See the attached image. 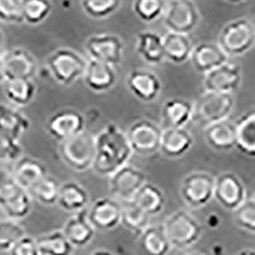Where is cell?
I'll return each mask as SVG.
<instances>
[{
	"instance_id": "obj_1",
	"label": "cell",
	"mask_w": 255,
	"mask_h": 255,
	"mask_svg": "<svg viewBox=\"0 0 255 255\" xmlns=\"http://www.w3.org/2000/svg\"><path fill=\"white\" fill-rule=\"evenodd\" d=\"M96 156L93 171L100 176L110 177L127 166L133 156L127 131L115 123H109L95 134Z\"/></svg>"
},
{
	"instance_id": "obj_2",
	"label": "cell",
	"mask_w": 255,
	"mask_h": 255,
	"mask_svg": "<svg viewBox=\"0 0 255 255\" xmlns=\"http://www.w3.org/2000/svg\"><path fill=\"white\" fill-rule=\"evenodd\" d=\"M168 243L174 249L186 250L199 243L203 235V225L186 209H177L168 215L162 223Z\"/></svg>"
},
{
	"instance_id": "obj_3",
	"label": "cell",
	"mask_w": 255,
	"mask_h": 255,
	"mask_svg": "<svg viewBox=\"0 0 255 255\" xmlns=\"http://www.w3.org/2000/svg\"><path fill=\"white\" fill-rule=\"evenodd\" d=\"M88 59L69 47L54 50L45 60L50 76L61 86H72L78 79H83Z\"/></svg>"
},
{
	"instance_id": "obj_4",
	"label": "cell",
	"mask_w": 255,
	"mask_h": 255,
	"mask_svg": "<svg viewBox=\"0 0 255 255\" xmlns=\"http://www.w3.org/2000/svg\"><path fill=\"white\" fill-rule=\"evenodd\" d=\"M217 44L229 58L245 55L255 45V24L248 18L230 20L220 31Z\"/></svg>"
},
{
	"instance_id": "obj_5",
	"label": "cell",
	"mask_w": 255,
	"mask_h": 255,
	"mask_svg": "<svg viewBox=\"0 0 255 255\" xmlns=\"http://www.w3.org/2000/svg\"><path fill=\"white\" fill-rule=\"evenodd\" d=\"M59 157L69 168L84 172L93 167L96 156L95 134L88 130L59 143Z\"/></svg>"
},
{
	"instance_id": "obj_6",
	"label": "cell",
	"mask_w": 255,
	"mask_h": 255,
	"mask_svg": "<svg viewBox=\"0 0 255 255\" xmlns=\"http://www.w3.org/2000/svg\"><path fill=\"white\" fill-rule=\"evenodd\" d=\"M200 10L191 0H168L166 1L162 23L167 32L189 36L199 27Z\"/></svg>"
},
{
	"instance_id": "obj_7",
	"label": "cell",
	"mask_w": 255,
	"mask_h": 255,
	"mask_svg": "<svg viewBox=\"0 0 255 255\" xmlns=\"http://www.w3.org/2000/svg\"><path fill=\"white\" fill-rule=\"evenodd\" d=\"M235 109V97L232 95L203 92L194 101V119L198 125L206 127L230 119Z\"/></svg>"
},
{
	"instance_id": "obj_8",
	"label": "cell",
	"mask_w": 255,
	"mask_h": 255,
	"mask_svg": "<svg viewBox=\"0 0 255 255\" xmlns=\"http://www.w3.org/2000/svg\"><path fill=\"white\" fill-rule=\"evenodd\" d=\"M163 128L151 119H138L128 128L127 136L133 154L142 157L158 153Z\"/></svg>"
},
{
	"instance_id": "obj_9",
	"label": "cell",
	"mask_w": 255,
	"mask_h": 255,
	"mask_svg": "<svg viewBox=\"0 0 255 255\" xmlns=\"http://www.w3.org/2000/svg\"><path fill=\"white\" fill-rule=\"evenodd\" d=\"M216 176L207 171H193L186 175L180 185V197L191 209H200L215 197Z\"/></svg>"
},
{
	"instance_id": "obj_10",
	"label": "cell",
	"mask_w": 255,
	"mask_h": 255,
	"mask_svg": "<svg viewBox=\"0 0 255 255\" xmlns=\"http://www.w3.org/2000/svg\"><path fill=\"white\" fill-rule=\"evenodd\" d=\"M84 50L88 59L118 67L124 58V44L120 36L111 33L92 35L84 42Z\"/></svg>"
},
{
	"instance_id": "obj_11",
	"label": "cell",
	"mask_w": 255,
	"mask_h": 255,
	"mask_svg": "<svg viewBox=\"0 0 255 255\" xmlns=\"http://www.w3.org/2000/svg\"><path fill=\"white\" fill-rule=\"evenodd\" d=\"M145 183H147L145 172L128 163L109 177V191L111 198L119 200L120 203L131 202Z\"/></svg>"
},
{
	"instance_id": "obj_12",
	"label": "cell",
	"mask_w": 255,
	"mask_h": 255,
	"mask_svg": "<svg viewBox=\"0 0 255 255\" xmlns=\"http://www.w3.org/2000/svg\"><path fill=\"white\" fill-rule=\"evenodd\" d=\"M213 199L226 211L235 212L248 199L247 188L240 176L232 171L221 172L216 176Z\"/></svg>"
},
{
	"instance_id": "obj_13",
	"label": "cell",
	"mask_w": 255,
	"mask_h": 255,
	"mask_svg": "<svg viewBox=\"0 0 255 255\" xmlns=\"http://www.w3.org/2000/svg\"><path fill=\"white\" fill-rule=\"evenodd\" d=\"M243 82L241 65L234 61H227L217 69L212 70L203 77L204 92L232 95L240 88Z\"/></svg>"
},
{
	"instance_id": "obj_14",
	"label": "cell",
	"mask_w": 255,
	"mask_h": 255,
	"mask_svg": "<svg viewBox=\"0 0 255 255\" xmlns=\"http://www.w3.org/2000/svg\"><path fill=\"white\" fill-rule=\"evenodd\" d=\"M46 130L51 138L61 143L86 130V118L74 109L59 110L49 118Z\"/></svg>"
},
{
	"instance_id": "obj_15",
	"label": "cell",
	"mask_w": 255,
	"mask_h": 255,
	"mask_svg": "<svg viewBox=\"0 0 255 255\" xmlns=\"http://www.w3.org/2000/svg\"><path fill=\"white\" fill-rule=\"evenodd\" d=\"M87 217L96 231H111L122 225V203L111 197L99 198L87 208Z\"/></svg>"
},
{
	"instance_id": "obj_16",
	"label": "cell",
	"mask_w": 255,
	"mask_h": 255,
	"mask_svg": "<svg viewBox=\"0 0 255 255\" xmlns=\"http://www.w3.org/2000/svg\"><path fill=\"white\" fill-rule=\"evenodd\" d=\"M127 87L136 100L152 104L161 95L162 82L152 70L133 69L127 77Z\"/></svg>"
},
{
	"instance_id": "obj_17",
	"label": "cell",
	"mask_w": 255,
	"mask_h": 255,
	"mask_svg": "<svg viewBox=\"0 0 255 255\" xmlns=\"http://www.w3.org/2000/svg\"><path fill=\"white\" fill-rule=\"evenodd\" d=\"M8 79H35L38 73L37 59L23 47H13L3 54Z\"/></svg>"
},
{
	"instance_id": "obj_18",
	"label": "cell",
	"mask_w": 255,
	"mask_h": 255,
	"mask_svg": "<svg viewBox=\"0 0 255 255\" xmlns=\"http://www.w3.org/2000/svg\"><path fill=\"white\" fill-rule=\"evenodd\" d=\"M33 208V199L28 190L19 185L0 194V215L4 218L22 221L28 217Z\"/></svg>"
},
{
	"instance_id": "obj_19",
	"label": "cell",
	"mask_w": 255,
	"mask_h": 255,
	"mask_svg": "<svg viewBox=\"0 0 255 255\" xmlns=\"http://www.w3.org/2000/svg\"><path fill=\"white\" fill-rule=\"evenodd\" d=\"M230 60L229 56L222 51L217 42H200L193 47L190 55V64L199 74H208L212 70L226 64Z\"/></svg>"
},
{
	"instance_id": "obj_20",
	"label": "cell",
	"mask_w": 255,
	"mask_h": 255,
	"mask_svg": "<svg viewBox=\"0 0 255 255\" xmlns=\"http://www.w3.org/2000/svg\"><path fill=\"white\" fill-rule=\"evenodd\" d=\"M83 81L86 87L95 93H106L115 87L118 72L115 67L88 59Z\"/></svg>"
},
{
	"instance_id": "obj_21",
	"label": "cell",
	"mask_w": 255,
	"mask_h": 255,
	"mask_svg": "<svg viewBox=\"0 0 255 255\" xmlns=\"http://www.w3.org/2000/svg\"><path fill=\"white\" fill-rule=\"evenodd\" d=\"M61 231L74 249L86 248L96 236V230L88 221L87 209L70 216L64 223Z\"/></svg>"
},
{
	"instance_id": "obj_22",
	"label": "cell",
	"mask_w": 255,
	"mask_h": 255,
	"mask_svg": "<svg viewBox=\"0 0 255 255\" xmlns=\"http://www.w3.org/2000/svg\"><path fill=\"white\" fill-rule=\"evenodd\" d=\"M203 134L207 144L215 151L230 152L236 148V123L232 120H222L208 125L203 129Z\"/></svg>"
},
{
	"instance_id": "obj_23",
	"label": "cell",
	"mask_w": 255,
	"mask_h": 255,
	"mask_svg": "<svg viewBox=\"0 0 255 255\" xmlns=\"http://www.w3.org/2000/svg\"><path fill=\"white\" fill-rule=\"evenodd\" d=\"M194 145V136L186 128H163L159 153L167 158L176 159L185 156Z\"/></svg>"
},
{
	"instance_id": "obj_24",
	"label": "cell",
	"mask_w": 255,
	"mask_h": 255,
	"mask_svg": "<svg viewBox=\"0 0 255 255\" xmlns=\"http://www.w3.org/2000/svg\"><path fill=\"white\" fill-rule=\"evenodd\" d=\"M161 118L165 128H186L194 119V101L179 97L166 100L161 109Z\"/></svg>"
},
{
	"instance_id": "obj_25",
	"label": "cell",
	"mask_w": 255,
	"mask_h": 255,
	"mask_svg": "<svg viewBox=\"0 0 255 255\" xmlns=\"http://www.w3.org/2000/svg\"><path fill=\"white\" fill-rule=\"evenodd\" d=\"M90 204V193L81 183L69 180L60 185L58 204L63 211L68 213H78L88 208Z\"/></svg>"
},
{
	"instance_id": "obj_26",
	"label": "cell",
	"mask_w": 255,
	"mask_h": 255,
	"mask_svg": "<svg viewBox=\"0 0 255 255\" xmlns=\"http://www.w3.org/2000/svg\"><path fill=\"white\" fill-rule=\"evenodd\" d=\"M135 52L148 65H161L165 60L162 35L154 31L139 32L135 36Z\"/></svg>"
},
{
	"instance_id": "obj_27",
	"label": "cell",
	"mask_w": 255,
	"mask_h": 255,
	"mask_svg": "<svg viewBox=\"0 0 255 255\" xmlns=\"http://www.w3.org/2000/svg\"><path fill=\"white\" fill-rule=\"evenodd\" d=\"M12 171L17 184L24 190H29L41 179L49 175L47 167L42 161L29 156H22L17 162L13 163Z\"/></svg>"
},
{
	"instance_id": "obj_28",
	"label": "cell",
	"mask_w": 255,
	"mask_h": 255,
	"mask_svg": "<svg viewBox=\"0 0 255 255\" xmlns=\"http://www.w3.org/2000/svg\"><path fill=\"white\" fill-rule=\"evenodd\" d=\"M162 38L165 60L170 61L175 65H183L190 60L191 51H193L194 45H193L189 36L166 32Z\"/></svg>"
},
{
	"instance_id": "obj_29",
	"label": "cell",
	"mask_w": 255,
	"mask_h": 255,
	"mask_svg": "<svg viewBox=\"0 0 255 255\" xmlns=\"http://www.w3.org/2000/svg\"><path fill=\"white\" fill-rule=\"evenodd\" d=\"M4 96L13 108H26L37 95V84L32 79H8L3 84Z\"/></svg>"
},
{
	"instance_id": "obj_30",
	"label": "cell",
	"mask_w": 255,
	"mask_h": 255,
	"mask_svg": "<svg viewBox=\"0 0 255 255\" xmlns=\"http://www.w3.org/2000/svg\"><path fill=\"white\" fill-rule=\"evenodd\" d=\"M133 202L149 217H154L161 215L165 209L166 197L162 189L147 181L136 193Z\"/></svg>"
},
{
	"instance_id": "obj_31",
	"label": "cell",
	"mask_w": 255,
	"mask_h": 255,
	"mask_svg": "<svg viewBox=\"0 0 255 255\" xmlns=\"http://www.w3.org/2000/svg\"><path fill=\"white\" fill-rule=\"evenodd\" d=\"M31 127V122L23 113L9 105H0V130L19 140Z\"/></svg>"
},
{
	"instance_id": "obj_32",
	"label": "cell",
	"mask_w": 255,
	"mask_h": 255,
	"mask_svg": "<svg viewBox=\"0 0 255 255\" xmlns=\"http://www.w3.org/2000/svg\"><path fill=\"white\" fill-rule=\"evenodd\" d=\"M236 148L245 156L255 157V110L248 111L236 120Z\"/></svg>"
},
{
	"instance_id": "obj_33",
	"label": "cell",
	"mask_w": 255,
	"mask_h": 255,
	"mask_svg": "<svg viewBox=\"0 0 255 255\" xmlns=\"http://www.w3.org/2000/svg\"><path fill=\"white\" fill-rule=\"evenodd\" d=\"M139 248L144 255H167L172 247L161 226L151 225L139 235Z\"/></svg>"
},
{
	"instance_id": "obj_34",
	"label": "cell",
	"mask_w": 255,
	"mask_h": 255,
	"mask_svg": "<svg viewBox=\"0 0 255 255\" xmlns=\"http://www.w3.org/2000/svg\"><path fill=\"white\" fill-rule=\"evenodd\" d=\"M36 241L41 255H72L76 250L61 230L42 234Z\"/></svg>"
},
{
	"instance_id": "obj_35",
	"label": "cell",
	"mask_w": 255,
	"mask_h": 255,
	"mask_svg": "<svg viewBox=\"0 0 255 255\" xmlns=\"http://www.w3.org/2000/svg\"><path fill=\"white\" fill-rule=\"evenodd\" d=\"M122 225L127 230L139 236L151 226V217L131 202L122 203Z\"/></svg>"
},
{
	"instance_id": "obj_36",
	"label": "cell",
	"mask_w": 255,
	"mask_h": 255,
	"mask_svg": "<svg viewBox=\"0 0 255 255\" xmlns=\"http://www.w3.org/2000/svg\"><path fill=\"white\" fill-rule=\"evenodd\" d=\"M60 185L61 184L55 177L51 175H46L44 179H41L37 184L32 186L28 191L32 199L36 200L37 203L51 207L58 204Z\"/></svg>"
},
{
	"instance_id": "obj_37",
	"label": "cell",
	"mask_w": 255,
	"mask_h": 255,
	"mask_svg": "<svg viewBox=\"0 0 255 255\" xmlns=\"http://www.w3.org/2000/svg\"><path fill=\"white\" fill-rule=\"evenodd\" d=\"M27 235L19 221L0 218V253H9L15 244Z\"/></svg>"
},
{
	"instance_id": "obj_38",
	"label": "cell",
	"mask_w": 255,
	"mask_h": 255,
	"mask_svg": "<svg viewBox=\"0 0 255 255\" xmlns=\"http://www.w3.org/2000/svg\"><path fill=\"white\" fill-rule=\"evenodd\" d=\"M122 6L120 0H84L81 8L92 19H105L119 10Z\"/></svg>"
},
{
	"instance_id": "obj_39",
	"label": "cell",
	"mask_w": 255,
	"mask_h": 255,
	"mask_svg": "<svg viewBox=\"0 0 255 255\" xmlns=\"http://www.w3.org/2000/svg\"><path fill=\"white\" fill-rule=\"evenodd\" d=\"M166 1L162 0H135L133 12L144 23H153L159 18L162 19Z\"/></svg>"
},
{
	"instance_id": "obj_40",
	"label": "cell",
	"mask_w": 255,
	"mask_h": 255,
	"mask_svg": "<svg viewBox=\"0 0 255 255\" xmlns=\"http://www.w3.org/2000/svg\"><path fill=\"white\" fill-rule=\"evenodd\" d=\"M52 5L45 0H27L23 4V23L37 26L51 14Z\"/></svg>"
},
{
	"instance_id": "obj_41",
	"label": "cell",
	"mask_w": 255,
	"mask_h": 255,
	"mask_svg": "<svg viewBox=\"0 0 255 255\" xmlns=\"http://www.w3.org/2000/svg\"><path fill=\"white\" fill-rule=\"evenodd\" d=\"M23 154V148L19 140L0 130V163L8 165L15 163Z\"/></svg>"
},
{
	"instance_id": "obj_42",
	"label": "cell",
	"mask_w": 255,
	"mask_h": 255,
	"mask_svg": "<svg viewBox=\"0 0 255 255\" xmlns=\"http://www.w3.org/2000/svg\"><path fill=\"white\" fill-rule=\"evenodd\" d=\"M236 226L244 231L255 234V200L247 199L234 212Z\"/></svg>"
},
{
	"instance_id": "obj_43",
	"label": "cell",
	"mask_w": 255,
	"mask_h": 255,
	"mask_svg": "<svg viewBox=\"0 0 255 255\" xmlns=\"http://www.w3.org/2000/svg\"><path fill=\"white\" fill-rule=\"evenodd\" d=\"M23 0H0V22L6 24L23 23Z\"/></svg>"
},
{
	"instance_id": "obj_44",
	"label": "cell",
	"mask_w": 255,
	"mask_h": 255,
	"mask_svg": "<svg viewBox=\"0 0 255 255\" xmlns=\"http://www.w3.org/2000/svg\"><path fill=\"white\" fill-rule=\"evenodd\" d=\"M9 255H41L35 238L26 235L10 249Z\"/></svg>"
},
{
	"instance_id": "obj_45",
	"label": "cell",
	"mask_w": 255,
	"mask_h": 255,
	"mask_svg": "<svg viewBox=\"0 0 255 255\" xmlns=\"http://www.w3.org/2000/svg\"><path fill=\"white\" fill-rule=\"evenodd\" d=\"M207 223H208L209 227H212V229H216V227H218L221 225V218H218V216L216 215V213H213V215H211L208 217Z\"/></svg>"
},
{
	"instance_id": "obj_46",
	"label": "cell",
	"mask_w": 255,
	"mask_h": 255,
	"mask_svg": "<svg viewBox=\"0 0 255 255\" xmlns=\"http://www.w3.org/2000/svg\"><path fill=\"white\" fill-rule=\"evenodd\" d=\"M6 82V74H5V65H4L3 55H0V86H3Z\"/></svg>"
},
{
	"instance_id": "obj_47",
	"label": "cell",
	"mask_w": 255,
	"mask_h": 255,
	"mask_svg": "<svg viewBox=\"0 0 255 255\" xmlns=\"http://www.w3.org/2000/svg\"><path fill=\"white\" fill-rule=\"evenodd\" d=\"M4 51H5V36L0 28V55H3Z\"/></svg>"
},
{
	"instance_id": "obj_48",
	"label": "cell",
	"mask_w": 255,
	"mask_h": 255,
	"mask_svg": "<svg viewBox=\"0 0 255 255\" xmlns=\"http://www.w3.org/2000/svg\"><path fill=\"white\" fill-rule=\"evenodd\" d=\"M90 255H115L113 252L110 250H106V249H97L95 252L91 253Z\"/></svg>"
},
{
	"instance_id": "obj_49",
	"label": "cell",
	"mask_w": 255,
	"mask_h": 255,
	"mask_svg": "<svg viewBox=\"0 0 255 255\" xmlns=\"http://www.w3.org/2000/svg\"><path fill=\"white\" fill-rule=\"evenodd\" d=\"M236 255H255L254 249H244L241 252H239Z\"/></svg>"
},
{
	"instance_id": "obj_50",
	"label": "cell",
	"mask_w": 255,
	"mask_h": 255,
	"mask_svg": "<svg viewBox=\"0 0 255 255\" xmlns=\"http://www.w3.org/2000/svg\"><path fill=\"white\" fill-rule=\"evenodd\" d=\"M186 255H204V254H202V253H189V254Z\"/></svg>"
},
{
	"instance_id": "obj_51",
	"label": "cell",
	"mask_w": 255,
	"mask_h": 255,
	"mask_svg": "<svg viewBox=\"0 0 255 255\" xmlns=\"http://www.w3.org/2000/svg\"><path fill=\"white\" fill-rule=\"evenodd\" d=\"M253 199H254V200H255V191H254V197H253Z\"/></svg>"
},
{
	"instance_id": "obj_52",
	"label": "cell",
	"mask_w": 255,
	"mask_h": 255,
	"mask_svg": "<svg viewBox=\"0 0 255 255\" xmlns=\"http://www.w3.org/2000/svg\"><path fill=\"white\" fill-rule=\"evenodd\" d=\"M0 218H1V217H0Z\"/></svg>"
}]
</instances>
